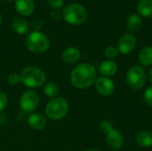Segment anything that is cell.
Listing matches in <instances>:
<instances>
[{
    "label": "cell",
    "instance_id": "cell-1",
    "mask_svg": "<svg viewBox=\"0 0 152 151\" xmlns=\"http://www.w3.org/2000/svg\"><path fill=\"white\" fill-rule=\"evenodd\" d=\"M97 77L95 68L88 63H82L74 68L70 75L72 85L77 89H86L90 87Z\"/></svg>",
    "mask_w": 152,
    "mask_h": 151
},
{
    "label": "cell",
    "instance_id": "cell-2",
    "mask_svg": "<svg viewBox=\"0 0 152 151\" xmlns=\"http://www.w3.org/2000/svg\"><path fill=\"white\" fill-rule=\"evenodd\" d=\"M20 82L27 87L34 89L42 86L46 79L45 71L37 66H28L20 74Z\"/></svg>",
    "mask_w": 152,
    "mask_h": 151
},
{
    "label": "cell",
    "instance_id": "cell-3",
    "mask_svg": "<svg viewBox=\"0 0 152 151\" xmlns=\"http://www.w3.org/2000/svg\"><path fill=\"white\" fill-rule=\"evenodd\" d=\"M62 16L67 23L77 26L83 24L86 20L87 11L82 4L73 3L64 7L62 11Z\"/></svg>",
    "mask_w": 152,
    "mask_h": 151
},
{
    "label": "cell",
    "instance_id": "cell-4",
    "mask_svg": "<svg viewBox=\"0 0 152 151\" xmlns=\"http://www.w3.org/2000/svg\"><path fill=\"white\" fill-rule=\"evenodd\" d=\"M27 48L34 53H43L50 47V39L43 32L34 30L29 33L25 41Z\"/></svg>",
    "mask_w": 152,
    "mask_h": 151
},
{
    "label": "cell",
    "instance_id": "cell-5",
    "mask_svg": "<svg viewBox=\"0 0 152 151\" xmlns=\"http://www.w3.org/2000/svg\"><path fill=\"white\" fill-rule=\"evenodd\" d=\"M69 111L67 101L61 97L52 99L46 105L45 115L52 120H60L63 118Z\"/></svg>",
    "mask_w": 152,
    "mask_h": 151
},
{
    "label": "cell",
    "instance_id": "cell-6",
    "mask_svg": "<svg viewBox=\"0 0 152 151\" xmlns=\"http://www.w3.org/2000/svg\"><path fill=\"white\" fill-rule=\"evenodd\" d=\"M126 81L128 85L134 89L140 90L142 89L146 82V75L145 71L141 66H134L132 67L126 74Z\"/></svg>",
    "mask_w": 152,
    "mask_h": 151
},
{
    "label": "cell",
    "instance_id": "cell-7",
    "mask_svg": "<svg viewBox=\"0 0 152 151\" xmlns=\"http://www.w3.org/2000/svg\"><path fill=\"white\" fill-rule=\"evenodd\" d=\"M39 95L37 92L33 90L26 91L20 99V107L26 113H31L38 107L39 104Z\"/></svg>",
    "mask_w": 152,
    "mask_h": 151
},
{
    "label": "cell",
    "instance_id": "cell-8",
    "mask_svg": "<svg viewBox=\"0 0 152 151\" xmlns=\"http://www.w3.org/2000/svg\"><path fill=\"white\" fill-rule=\"evenodd\" d=\"M136 37L133 34L127 33L123 35L118 42L117 48L118 50V53L122 54H128L132 53L136 46Z\"/></svg>",
    "mask_w": 152,
    "mask_h": 151
},
{
    "label": "cell",
    "instance_id": "cell-9",
    "mask_svg": "<svg viewBox=\"0 0 152 151\" xmlns=\"http://www.w3.org/2000/svg\"><path fill=\"white\" fill-rule=\"evenodd\" d=\"M95 87H96L98 93L103 96L110 95L114 92V89H115L113 81L106 77H102L98 78L96 80Z\"/></svg>",
    "mask_w": 152,
    "mask_h": 151
},
{
    "label": "cell",
    "instance_id": "cell-10",
    "mask_svg": "<svg viewBox=\"0 0 152 151\" xmlns=\"http://www.w3.org/2000/svg\"><path fill=\"white\" fill-rule=\"evenodd\" d=\"M107 143L112 150H118L121 149L124 144L123 135L119 131L112 129L107 133Z\"/></svg>",
    "mask_w": 152,
    "mask_h": 151
},
{
    "label": "cell",
    "instance_id": "cell-11",
    "mask_svg": "<svg viewBox=\"0 0 152 151\" xmlns=\"http://www.w3.org/2000/svg\"><path fill=\"white\" fill-rule=\"evenodd\" d=\"M15 9L22 16H29L35 10L33 0H15Z\"/></svg>",
    "mask_w": 152,
    "mask_h": 151
},
{
    "label": "cell",
    "instance_id": "cell-12",
    "mask_svg": "<svg viewBox=\"0 0 152 151\" xmlns=\"http://www.w3.org/2000/svg\"><path fill=\"white\" fill-rule=\"evenodd\" d=\"M28 125L34 130H43L46 125L45 117L39 113H31L27 119Z\"/></svg>",
    "mask_w": 152,
    "mask_h": 151
},
{
    "label": "cell",
    "instance_id": "cell-13",
    "mask_svg": "<svg viewBox=\"0 0 152 151\" xmlns=\"http://www.w3.org/2000/svg\"><path fill=\"white\" fill-rule=\"evenodd\" d=\"M80 57H81L80 51L77 48L73 47V46L65 49L61 54L62 61L67 64H74L77 62Z\"/></svg>",
    "mask_w": 152,
    "mask_h": 151
},
{
    "label": "cell",
    "instance_id": "cell-14",
    "mask_svg": "<svg viewBox=\"0 0 152 151\" xmlns=\"http://www.w3.org/2000/svg\"><path fill=\"white\" fill-rule=\"evenodd\" d=\"M142 27V20L138 14L133 13L128 17L126 21V28L130 32V34L139 32Z\"/></svg>",
    "mask_w": 152,
    "mask_h": 151
},
{
    "label": "cell",
    "instance_id": "cell-15",
    "mask_svg": "<svg viewBox=\"0 0 152 151\" xmlns=\"http://www.w3.org/2000/svg\"><path fill=\"white\" fill-rule=\"evenodd\" d=\"M118 70V65L117 63L112 60H107L101 63L99 67V71L102 75L107 77H111L117 73Z\"/></svg>",
    "mask_w": 152,
    "mask_h": 151
},
{
    "label": "cell",
    "instance_id": "cell-16",
    "mask_svg": "<svg viewBox=\"0 0 152 151\" xmlns=\"http://www.w3.org/2000/svg\"><path fill=\"white\" fill-rule=\"evenodd\" d=\"M136 10L141 16H152V0H139L136 5Z\"/></svg>",
    "mask_w": 152,
    "mask_h": 151
},
{
    "label": "cell",
    "instance_id": "cell-17",
    "mask_svg": "<svg viewBox=\"0 0 152 151\" xmlns=\"http://www.w3.org/2000/svg\"><path fill=\"white\" fill-rule=\"evenodd\" d=\"M12 28L16 33L20 35H24L28 31L29 25H28V22L25 19L16 18L12 22Z\"/></svg>",
    "mask_w": 152,
    "mask_h": 151
},
{
    "label": "cell",
    "instance_id": "cell-18",
    "mask_svg": "<svg viewBox=\"0 0 152 151\" xmlns=\"http://www.w3.org/2000/svg\"><path fill=\"white\" fill-rule=\"evenodd\" d=\"M140 61L144 66H150L152 64V47L146 46L143 47L139 54Z\"/></svg>",
    "mask_w": 152,
    "mask_h": 151
},
{
    "label": "cell",
    "instance_id": "cell-19",
    "mask_svg": "<svg viewBox=\"0 0 152 151\" xmlns=\"http://www.w3.org/2000/svg\"><path fill=\"white\" fill-rule=\"evenodd\" d=\"M136 142L142 147L152 146V133L150 132H142L136 137Z\"/></svg>",
    "mask_w": 152,
    "mask_h": 151
},
{
    "label": "cell",
    "instance_id": "cell-20",
    "mask_svg": "<svg viewBox=\"0 0 152 151\" xmlns=\"http://www.w3.org/2000/svg\"><path fill=\"white\" fill-rule=\"evenodd\" d=\"M44 93L46 97L48 98H55L57 97V94L59 93V87L58 85L53 82H49L45 85L44 86Z\"/></svg>",
    "mask_w": 152,
    "mask_h": 151
},
{
    "label": "cell",
    "instance_id": "cell-21",
    "mask_svg": "<svg viewBox=\"0 0 152 151\" xmlns=\"http://www.w3.org/2000/svg\"><path fill=\"white\" fill-rule=\"evenodd\" d=\"M118 53V50L115 46H109L104 51V55L109 60H111V59H114L115 57H117Z\"/></svg>",
    "mask_w": 152,
    "mask_h": 151
},
{
    "label": "cell",
    "instance_id": "cell-22",
    "mask_svg": "<svg viewBox=\"0 0 152 151\" xmlns=\"http://www.w3.org/2000/svg\"><path fill=\"white\" fill-rule=\"evenodd\" d=\"M100 128H101V130H102L103 133H108L109 132H110V131L113 129V126H112V124H111L110 121L103 120V121H102L101 124H100Z\"/></svg>",
    "mask_w": 152,
    "mask_h": 151
},
{
    "label": "cell",
    "instance_id": "cell-23",
    "mask_svg": "<svg viewBox=\"0 0 152 151\" xmlns=\"http://www.w3.org/2000/svg\"><path fill=\"white\" fill-rule=\"evenodd\" d=\"M8 83L12 85H16L20 82V75L16 74V73H12L8 76Z\"/></svg>",
    "mask_w": 152,
    "mask_h": 151
},
{
    "label": "cell",
    "instance_id": "cell-24",
    "mask_svg": "<svg viewBox=\"0 0 152 151\" xmlns=\"http://www.w3.org/2000/svg\"><path fill=\"white\" fill-rule=\"evenodd\" d=\"M7 102H8L7 95L5 94L4 92L0 91V112L3 111L5 109V107L7 105Z\"/></svg>",
    "mask_w": 152,
    "mask_h": 151
},
{
    "label": "cell",
    "instance_id": "cell-25",
    "mask_svg": "<svg viewBox=\"0 0 152 151\" xmlns=\"http://www.w3.org/2000/svg\"><path fill=\"white\" fill-rule=\"evenodd\" d=\"M47 3L52 8H53L54 10H58L62 7L64 0H47Z\"/></svg>",
    "mask_w": 152,
    "mask_h": 151
},
{
    "label": "cell",
    "instance_id": "cell-26",
    "mask_svg": "<svg viewBox=\"0 0 152 151\" xmlns=\"http://www.w3.org/2000/svg\"><path fill=\"white\" fill-rule=\"evenodd\" d=\"M144 101L148 105H152V85L144 93Z\"/></svg>",
    "mask_w": 152,
    "mask_h": 151
},
{
    "label": "cell",
    "instance_id": "cell-27",
    "mask_svg": "<svg viewBox=\"0 0 152 151\" xmlns=\"http://www.w3.org/2000/svg\"><path fill=\"white\" fill-rule=\"evenodd\" d=\"M42 25H43V22H42V20H39V19H34V20H32V21H31V23H30V26H31L35 30H37V31H38L39 28H41Z\"/></svg>",
    "mask_w": 152,
    "mask_h": 151
},
{
    "label": "cell",
    "instance_id": "cell-28",
    "mask_svg": "<svg viewBox=\"0 0 152 151\" xmlns=\"http://www.w3.org/2000/svg\"><path fill=\"white\" fill-rule=\"evenodd\" d=\"M50 16L53 20H60L61 16H62V13H61L58 10H53L51 12Z\"/></svg>",
    "mask_w": 152,
    "mask_h": 151
},
{
    "label": "cell",
    "instance_id": "cell-29",
    "mask_svg": "<svg viewBox=\"0 0 152 151\" xmlns=\"http://www.w3.org/2000/svg\"><path fill=\"white\" fill-rule=\"evenodd\" d=\"M7 122H8L7 115L4 112L1 111L0 112V125H4L7 124Z\"/></svg>",
    "mask_w": 152,
    "mask_h": 151
},
{
    "label": "cell",
    "instance_id": "cell-30",
    "mask_svg": "<svg viewBox=\"0 0 152 151\" xmlns=\"http://www.w3.org/2000/svg\"><path fill=\"white\" fill-rule=\"evenodd\" d=\"M148 77H149V80L152 83V69L149 71V75H148Z\"/></svg>",
    "mask_w": 152,
    "mask_h": 151
},
{
    "label": "cell",
    "instance_id": "cell-31",
    "mask_svg": "<svg viewBox=\"0 0 152 151\" xmlns=\"http://www.w3.org/2000/svg\"><path fill=\"white\" fill-rule=\"evenodd\" d=\"M2 24V15L0 14V25Z\"/></svg>",
    "mask_w": 152,
    "mask_h": 151
},
{
    "label": "cell",
    "instance_id": "cell-32",
    "mask_svg": "<svg viewBox=\"0 0 152 151\" xmlns=\"http://www.w3.org/2000/svg\"><path fill=\"white\" fill-rule=\"evenodd\" d=\"M86 151H99V150H86Z\"/></svg>",
    "mask_w": 152,
    "mask_h": 151
},
{
    "label": "cell",
    "instance_id": "cell-33",
    "mask_svg": "<svg viewBox=\"0 0 152 151\" xmlns=\"http://www.w3.org/2000/svg\"><path fill=\"white\" fill-rule=\"evenodd\" d=\"M4 1H6V2H13L15 0H4Z\"/></svg>",
    "mask_w": 152,
    "mask_h": 151
}]
</instances>
